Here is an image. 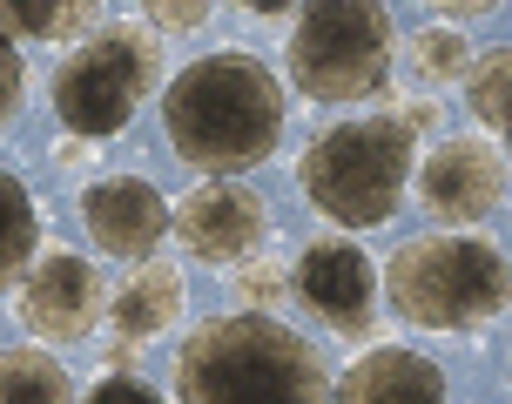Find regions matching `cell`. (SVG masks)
<instances>
[{"instance_id": "obj_13", "label": "cell", "mask_w": 512, "mask_h": 404, "mask_svg": "<svg viewBox=\"0 0 512 404\" xmlns=\"http://www.w3.org/2000/svg\"><path fill=\"white\" fill-rule=\"evenodd\" d=\"M182 317V277L169 263H149V270H135L122 283V297H115V337L122 344H142V337H162V330Z\"/></svg>"}, {"instance_id": "obj_5", "label": "cell", "mask_w": 512, "mask_h": 404, "mask_svg": "<svg viewBox=\"0 0 512 404\" xmlns=\"http://www.w3.org/2000/svg\"><path fill=\"white\" fill-rule=\"evenodd\" d=\"M391 68V14L378 0H317L290 27V81L310 101H364Z\"/></svg>"}, {"instance_id": "obj_15", "label": "cell", "mask_w": 512, "mask_h": 404, "mask_svg": "<svg viewBox=\"0 0 512 404\" xmlns=\"http://www.w3.org/2000/svg\"><path fill=\"white\" fill-rule=\"evenodd\" d=\"M0 404H75V384L48 351H0Z\"/></svg>"}, {"instance_id": "obj_7", "label": "cell", "mask_w": 512, "mask_h": 404, "mask_svg": "<svg viewBox=\"0 0 512 404\" xmlns=\"http://www.w3.org/2000/svg\"><path fill=\"white\" fill-rule=\"evenodd\" d=\"M418 176V196H425V209H432L438 223H486L492 209L506 202V155L492 149V142H479V135H459V142H438L432 155H425V169H411Z\"/></svg>"}, {"instance_id": "obj_20", "label": "cell", "mask_w": 512, "mask_h": 404, "mask_svg": "<svg viewBox=\"0 0 512 404\" xmlns=\"http://www.w3.org/2000/svg\"><path fill=\"white\" fill-rule=\"evenodd\" d=\"M149 14H155V27H169V34H196L216 7H203V0H162V7H149Z\"/></svg>"}, {"instance_id": "obj_12", "label": "cell", "mask_w": 512, "mask_h": 404, "mask_svg": "<svg viewBox=\"0 0 512 404\" xmlns=\"http://www.w3.org/2000/svg\"><path fill=\"white\" fill-rule=\"evenodd\" d=\"M337 404H452L445 371L418 351H371L337 378Z\"/></svg>"}, {"instance_id": "obj_19", "label": "cell", "mask_w": 512, "mask_h": 404, "mask_svg": "<svg viewBox=\"0 0 512 404\" xmlns=\"http://www.w3.org/2000/svg\"><path fill=\"white\" fill-rule=\"evenodd\" d=\"M21 95H27V61L14 41H0V122L21 108Z\"/></svg>"}, {"instance_id": "obj_10", "label": "cell", "mask_w": 512, "mask_h": 404, "mask_svg": "<svg viewBox=\"0 0 512 404\" xmlns=\"http://www.w3.org/2000/svg\"><path fill=\"white\" fill-rule=\"evenodd\" d=\"M102 317V277H95V263H81V256L54 250L34 263V277L21 283V324L34 337H54V344H75L88 337Z\"/></svg>"}, {"instance_id": "obj_11", "label": "cell", "mask_w": 512, "mask_h": 404, "mask_svg": "<svg viewBox=\"0 0 512 404\" xmlns=\"http://www.w3.org/2000/svg\"><path fill=\"white\" fill-rule=\"evenodd\" d=\"M81 223L95 236V250L108 256H149L169 236V202L142 176H108L81 196Z\"/></svg>"}, {"instance_id": "obj_18", "label": "cell", "mask_w": 512, "mask_h": 404, "mask_svg": "<svg viewBox=\"0 0 512 404\" xmlns=\"http://www.w3.org/2000/svg\"><path fill=\"white\" fill-rule=\"evenodd\" d=\"M81 404H162V391H149L142 378H128V371H115V378H102L95 391Z\"/></svg>"}, {"instance_id": "obj_16", "label": "cell", "mask_w": 512, "mask_h": 404, "mask_svg": "<svg viewBox=\"0 0 512 404\" xmlns=\"http://www.w3.org/2000/svg\"><path fill=\"white\" fill-rule=\"evenodd\" d=\"M465 81H472V115L486 128H499V142H506V81H512V54L492 48L479 54L472 68H465Z\"/></svg>"}, {"instance_id": "obj_1", "label": "cell", "mask_w": 512, "mask_h": 404, "mask_svg": "<svg viewBox=\"0 0 512 404\" xmlns=\"http://www.w3.org/2000/svg\"><path fill=\"white\" fill-rule=\"evenodd\" d=\"M162 128L169 149L203 169L216 182H236L243 169H256L263 155L277 149L283 135V81L243 48L203 54L176 68L169 95H162Z\"/></svg>"}, {"instance_id": "obj_4", "label": "cell", "mask_w": 512, "mask_h": 404, "mask_svg": "<svg viewBox=\"0 0 512 404\" xmlns=\"http://www.w3.org/2000/svg\"><path fill=\"white\" fill-rule=\"evenodd\" d=\"M391 310L418 330H479L512 297L506 256L479 236H411L391 250Z\"/></svg>"}, {"instance_id": "obj_21", "label": "cell", "mask_w": 512, "mask_h": 404, "mask_svg": "<svg viewBox=\"0 0 512 404\" xmlns=\"http://www.w3.org/2000/svg\"><path fill=\"white\" fill-rule=\"evenodd\" d=\"M236 290H243L250 303H277V297H283V270H270V263H250Z\"/></svg>"}, {"instance_id": "obj_3", "label": "cell", "mask_w": 512, "mask_h": 404, "mask_svg": "<svg viewBox=\"0 0 512 404\" xmlns=\"http://www.w3.org/2000/svg\"><path fill=\"white\" fill-rule=\"evenodd\" d=\"M411 169H418V135L398 115H364L324 128L297 162V182L310 209L331 216L337 229H371L405 202Z\"/></svg>"}, {"instance_id": "obj_14", "label": "cell", "mask_w": 512, "mask_h": 404, "mask_svg": "<svg viewBox=\"0 0 512 404\" xmlns=\"http://www.w3.org/2000/svg\"><path fill=\"white\" fill-rule=\"evenodd\" d=\"M41 243V216H34V196H27L21 176L0 169V290H14L27 270V256Z\"/></svg>"}, {"instance_id": "obj_6", "label": "cell", "mask_w": 512, "mask_h": 404, "mask_svg": "<svg viewBox=\"0 0 512 404\" xmlns=\"http://www.w3.org/2000/svg\"><path fill=\"white\" fill-rule=\"evenodd\" d=\"M162 54L142 27H95L61 68H54V115L68 122L75 142H102L142 108V95L155 88Z\"/></svg>"}, {"instance_id": "obj_17", "label": "cell", "mask_w": 512, "mask_h": 404, "mask_svg": "<svg viewBox=\"0 0 512 404\" xmlns=\"http://www.w3.org/2000/svg\"><path fill=\"white\" fill-rule=\"evenodd\" d=\"M411 68H418V81H459L465 68H472L459 27H425V34L411 41Z\"/></svg>"}, {"instance_id": "obj_9", "label": "cell", "mask_w": 512, "mask_h": 404, "mask_svg": "<svg viewBox=\"0 0 512 404\" xmlns=\"http://www.w3.org/2000/svg\"><path fill=\"white\" fill-rule=\"evenodd\" d=\"M176 243L196 263H243V256L263 243V229H270V209L256 196L250 182H203L196 196L176 202Z\"/></svg>"}, {"instance_id": "obj_8", "label": "cell", "mask_w": 512, "mask_h": 404, "mask_svg": "<svg viewBox=\"0 0 512 404\" xmlns=\"http://www.w3.org/2000/svg\"><path fill=\"white\" fill-rule=\"evenodd\" d=\"M290 283H297V297H304L324 324H337L344 337H364L371 317H378V263H371L358 243H344V236H317V243L297 256Z\"/></svg>"}, {"instance_id": "obj_2", "label": "cell", "mask_w": 512, "mask_h": 404, "mask_svg": "<svg viewBox=\"0 0 512 404\" xmlns=\"http://www.w3.org/2000/svg\"><path fill=\"white\" fill-rule=\"evenodd\" d=\"M176 398L182 404H324L331 398V371L310 337L263 317V310H236V317H209L196 337H182L176 351Z\"/></svg>"}]
</instances>
